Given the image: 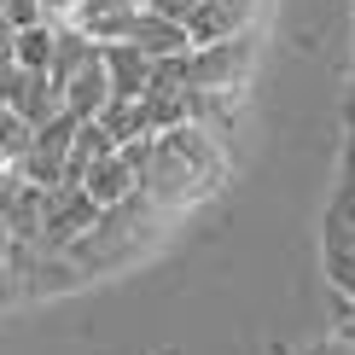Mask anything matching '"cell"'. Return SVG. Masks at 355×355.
Instances as JSON below:
<instances>
[{
    "label": "cell",
    "instance_id": "3957f363",
    "mask_svg": "<svg viewBox=\"0 0 355 355\" xmlns=\"http://www.w3.org/2000/svg\"><path fill=\"white\" fill-rule=\"evenodd\" d=\"M250 70V35H233V41H210V47H187L181 58H164L157 76L181 82V87H239Z\"/></svg>",
    "mask_w": 355,
    "mask_h": 355
},
{
    "label": "cell",
    "instance_id": "d4e9b609",
    "mask_svg": "<svg viewBox=\"0 0 355 355\" xmlns=\"http://www.w3.org/2000/svg\"><path fill=\"white\" fill-rule=\"evenodd\" d=\"M0 291H12V274H6V250H0Z\"/></svg>",
    "mask_w": 355,
    "mask_h": 355
},
{
    "label": "cell",
    "instance_id": "4fadbf2b",
    "mask_svg": "<svg viewBox=\"0 0 355 355\" xmlns=\"http://www.w3.org/2000/svg\"><path fill=\"white\" fill-rule=\"evenodd\" d=\"M76 6H82V35L94 41V47L123 41L128 18H135V6H128V0H76Z\"/></svg>",
    "mask_w": 355,
    "mask_h": 355
},
{
    "label": "cell",
    "instance_id": "5bb4252c",
    "mask_svg": "<svg viewBox=\"0 0 355 355\" xmlns=\"http://www.w3.org/2000/svg\"><path fill=\"white\" fill-rule=\"evenodd\" d=\"M140 105H146V128H152V135H169V128L187 123V87L169 82V76H157L152 87H146Z\"/></svg>",
    "mask_w": 355,
    "mask_h": 355
},
{
    "label": "cell",
    "instance_id": "8fae6325",
    "mask_svg": "<svg viewBox=\"0 0 355 355\" xmlns=\"http://www.w3.org/2000/svg\"><path fill=\"white\" fill-rule=\"evenodd\" d=\"M94 58H99V47L82 35V29H58V35H53V64H47V82L58 87V94H64V87L76 82L82 70L94 64Z\"/></svg>",
    "mask_w": 355,
    "mask_h": 355
},
{
    "label": "cell",
    "instance_id": "52a82bcc",
    "mask_svg": "<svg viewBox=\"0 0 355 355\" xmlns=\"http://www.w3.org/2000/svg\"><path fill=\"white\" fill-rule=\"evenodd\" d=\"M250 6H257V0H192V12L181 18L187 47H210V41H233V35H245Z\"/></svg>",
    "mask_w": 355,
    "mask_h": 355
},
{
    "label": "cell",
    "instance_id": "ffe728a7",
    "mask_svg": "<svg viewBox=\"0 0 355 355\" xmlns=\"http://www.w3.org/2000/svg\"><path fill=\"white\" fill-rule=\"evenodd\" d=\"M0 18H6L12 29H35V24H41V0H6Z\"/></svg>",
    "mask_w": 355,
    "mask_h": 355
},
{
    "label": "cell",
    "instance_id": "2e32d148",
    "mask_svg": "<svg viewBox=\"0 0 355 355\" xmlns=\"http://www.w3.org/2000/svg\"><path fill=\"white\" fill-rule=\"evenodd\" d=\"M29 146H35V128L18 111H0V175H24Z\"/></svg>",
    "mask_w": 355,
    "mask_h": 355
},
{
    "label": "cell",
    "instance_id": "cb8c5ba5",
    "mask_svg": "<svg viewBox=\"0 0 355 355\" xmlns=\"http://www.w3.org/2000/svg\"><path fill=\"white\" fill-rule=\"evenodd\" d=\"M338 344H349V349H355V309L344 315V327H338Z\"/></svg>",
    "mask_w": 355,
    "mask_h": 355
},
{
    "label": "cell",
    "instance_id": "ac0fdd59",
    "mask_svg": "<svg viewBox=\"0 0 355 355\" xmlns=\"http://www.w3.org/2000/svg\"><path fill=\"white\" fill-rule=\"evenodd\" d=\"M12 58H18L29 76H47V64H53V29H47V24L18 29V41H12Z\"/></svg>",
    "mask_w": 355,
    "mask_h": 355
},
{
    "label": "cell",
    "instance_id": "e0dca14e",
    "mask_svg": "<svg viewBox=\"0 0 355 355\" xmlns=\"http://www.w3.org/2000/svg\"><path fill=\"white\" fill-rule=\"evenodd\" d=\"M99 128L111 135V146H128V140L152 135V128H146V105H140V99H111V105L99 111Z\"/></svg>",
    "mask_w": 355,
    "mask_h": 355
},
{
    "label": "cell",
    "instance_id": "9a60e30c",
    "mask_svg": "<svg viewBox=\"0 0 355 355\" xmlns=\"http://www.w3.org/2000/svg\"><path fill=\"white\" fill-rule=\"evenodd\" d=\"M111 152H116V146H111V135H105V128H99V123H82V128H76V140H70L64 181H76V187H82V175L94 169L99 157H111Z\"/></svg>",
    "mask_w": 355,
    "mask_h": 355
},
{
    "label": "cell",
    "instance_id": "7a4b0ae2",
    "mask_svg": "<svg viewBox=\"0 0 355 355\" xmlns=\"http://www.w3.org/2000/svg\"><path fill=\"white\" fill-rule=\"evenodd\" d=\"M146 221H152V204H146L140 192H135V198H123V204H111V210H99V221H94V227H87L82 239L64 250L70 268L87 274V268H105V262H116L128 245H140Z\"/></svg>",
    "mask_w": 355,
    "mask_h": 355
},
{
    "label": "cell",
    "instance_id": "d6986e66",
    "mask_svg": "<svg viewBox=\"0 0 355 355\" xmlns=\"http://www.w3.org/2000/svg\"><path fill=\"white\" fill-rule=\"evenodd\" d=\"M24 87H29V70L18 64V58H0V111H18Z\"/></svg>",
    "mask_w": 355,
    "mask_h": 355
},
{
    "label": "cell",
    "instance_id": "30bf717a",
    "mask_svg": "<svg viewBox=\"0 0 355 355\" xmlns=\"http://www.w3.org/2000/svg\"><path fill=\"white\" fill-rule=\"evenodd\" d=\"M187 123L227 146V140H233V123H239L233 94H227V87H187Z\"/></svg>",
    "mask_w": 355,
    "mask_h": 355
},
{
    "label": "cell",
    "instance_id": "484cf974",
    "mask_svg": "<svg viewBox=\"0 0 355 355\" xmlns=\"http://www.w3.org/2000/svg\"><path fill=\"white\" fill-rule=\"evenodd\" d=\"M128 6H152V0H128Z\"/></svg>",
    "mask_w": 355,
    "mask_h": 355
},
{
    "label": "cell",
    "instance_id": "7402d4cb",
    "mask_svg": "<svg viewBox=\"0 0 355 355\" xmlns=\"http://www.w3.org/2000/svg\"><path fill=\"white\" fill-rule=\"evenodd\" d=\"M344 123H349V146H355V76H349V94H344Z\"/></svg>",
    "mask_w": 355,
    "mask_h": 355
},
{
    "label": "cell",
    "instance_id": "8992f818",
    "mask_svg": "<svg viewBox=\"0 0 355 355\" xmlns=\"http://www.w3.org/2000/svg\"><path fill=\"white\" fill-rule=\"evenodd\" d=\"M41 192L24 175H0V227H6V245H41Z\"/></svg>",
    "mask_w": 355,
    "mask_h": 355
},
{
    "label": "cell",
    "instance_id": "603a6c76",
    "mask_svg": "<svg viewBox=\"0 0 355 355\" xmlns=\"http://www.w3.org/2000/svg\"><path fill=\"white\" fill-rule=\"evenodd\" d=\"M309 355H355V349H349V344H338V338H327V344H315Z\"/></svg>",
    "mask_w": 355,
    "mask_h": 355
},
{
    "label": "cell",
    "instance_id": "ba28073f",
    "mask_svg": "<svg viewBox=\"0 0 355 355\" xmlns=\"http://www.w3.org/2000/svg\"><path fill=\"white\" fill-rule=\"evenodd\" d=\"M99 58H105L111 99H146V87L157 82V58H146L140 47H128V41H111V47H99Z\"/></svg>",
    "mask_w": 355,
    "mask_h": 355
},
{
    "label": "cell",
    "instance_id": "7c38bea8",
    "mask_svg": "<svg viewBox=\"0 0 355 355\" xmlns=\"http://www.w3.org/2000/svg\"><path fill=\"white\" fill-rule=\"evenodd\" d=\"M82 192L99 204V210H111V204H123V198H135V175H128L123 164V152H111V157H99L94 169L82 175Z\"/></svg>",
    "mask_w": 355,
    "mask_h": 355
},
{
    "label": "cell",
    "instance_id": "6da1fadb",
    "mask_svg": "<svg viewBox=\"0 0 355 355\" xmlns=\"http://www.w3.org/2000/svg\"><path fill=\"white\" fill-rule=\"evenodd\" d=\"M221 169H227V146L210 140L204 128H169V135H152V157H146V169L135 175V192L146 204H192L198 192H210L221 181Z\"/></svg>",
    "mask_w": 355,
    "mask_h": 355
},
{
    "label": "cell",
    "instance_id": "9c48e42d",
    "mask_svg": "<svg viewBox=\"0 0 355 355\" xmlns=\"http://www.w3.org/2000/svg\"><path fill=\"white\" fill-rule=\"evenodd\" d=\"M123 41H128V47H140L146 58H157V64L187 53V29H181V24H169L164 12H152V6H135V18H128Z\"/></svg>",
    "mask_w": 355,
    "mask_h": 355
},
{
    "label": "cell",
    "instance_id": "277c9868",
    "mask_svg": "<svg viewBox=\"0 0 355 355\" xmlns=\"http://www.w3.org/2000/svg\"><path fill=\"white\" fill-rule=\"evenodd\" d=\"M99 221V204L87 198L76 181H58L47 187V198H41V250H53V257H64L70 245L82 239L87 227Z\"/></svg>",
    "mask_w": 355,
    "mask_h": 355
},
{
    "label": "cell",
    "instance_id": "5b68a950",
    "mask_svg": "<svg viewBox=\"0 0 355 355\" xmlns=\"http://www.w3.org/2000/svg\"><path fill=\"white\" fill-rule=\"evenodd\" d=\"M76 116H64L58 111L53 123H41L35 128V146H29V157H24V181H35L41 192L64 181V164H70V140H76Z\"/></svg>",
    "mask_w": 355,
    "mask_h": 355
},
{
    "label": "cell",
    "instance_id": "4316f807",
    "mask_svg": "<svg viewBox=\"0 0 355 355\" xmlns=\"http://www.w3.org/2000/svg\"><path fill=\"white\" fill-rule=\"evenodd\" d=\"M0 250H6V227H0Z\"/></svg>",
    "mask_w": 355,
    "mask_h": 355
},
{
    "label": "cell",
    "instance_id": "44dd1931",
    "mask_svg": "<svg viewBox=\"0 0 355 355\" xmlns=\"http://www.w3.org/2000/svg\"><path fill=\"white\" fill-rule=\"evenodd\" d=\"M338 198L355 210V146H349V157H344V181H338Z\"/></svg>",
    "mask_w": 355,
    "mask_h": 355
}]
</instances>
